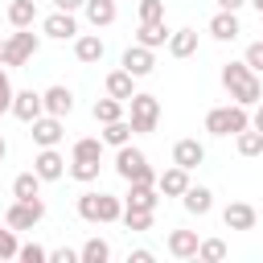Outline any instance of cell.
Instances as JSON below:
<instances>
[{
	"mask_svg": "<svg viewBox=\"0 0 263 263\" xmlns=\"http://www.w3.org/2000/svg\"><path fill=\"white\" fill-rule=\"evenodd\" d=\"M70 160H103V136H82V140H74Z\"/></svg>",
	"mask_w": 263,
	"mask_h": 263,
	"instance_id": "obj_30",
	"label": "cell"
},
{
	"mask_svg": "<svg viewBox=\"0 0 263 263\" xmlns=\"http://www.w3.org/2000/svg\"><path fill=\"white\" fill-rule=\"evenodd\" d=\"M173 58H193L197 53V29H177L168 33V45H164Z\"/></svg>",
	"mask_w": 263,
	"mask_h": 263,
	"instance_id": "obj_24",
	"label": "cell"
},
{
	"mask_svg": "<svg viewBox=\"0 0 263 263\" xmlns=\"http://www.w3.org/2000/svg\"><path fill=\"white\" fill-rule=\"evenodd\" d=\"M8 25L12 29H33L37 25V0H12L8 4Z\"/></svg>",
	"mask_w": 263,
	"mask_h": 263,
	"instance_id": "obj_25",
	"label": "cell"
},
{
	"mask_svg": "<svg viewBox=\"0 0 263 263\" xmlns=\"http://www.w3.org/2000/svg\"><path fill=\"white\" fill-rule=\"evenodd\" d=\"M247 4H255V12H259V16H263V0H247Z\"/></svg>",
	"mask_w": 263,
	"mask_h": 263,
	"instance_id": "obj_48",
	"label": "cell"
},
{
	"mask_svg": "<svg viewBox=\"0 0 263 263\" xmlns=\"http://www.w3.org/2000/svg\"><path fill=\"white\" fill-rule=\"evenodd\" d=\"M16 251H21L16 230H12V226H8V230H0V259H16Z\"/></svg>",
	"mask_w": 263,
	"mask_h": 263,
	"instance_id": "obj_38",
	"label": "cell"
},
{
	"mask_svg": "<svg viewBox=\"0 0 263 263\" xmlns=\"http://www.w3.org/2000/svg\"><path fill=\"white\" fill-rule=\"evenodd\" d=\"M140 21H164V0H140Z\"/></svg>",
	"mask_w": 263,
	"mask_h": 263,
	"instance_id": "obj_40",
	"label": "cell"
},
{
	"mask_svg": "<svg viewBox=\"0 0 263 263\" xmlns=\"http://www.w3.org/2000/svg\"><path fill=\"white\" fill-rule=\"evenodd\" d=\"M12 95H16V90H12V78H8V70L0 66V115L12 111Z\"/></svg>",
	"mask_w": 263,
	"mask_h": 263,
	"instance_id": "obj_39",
	"label": "cell"
},
{
	"mask_svg": "<svg viewBox=\"0 0 263 263\" xmlns=\"http://www.w3.org/2000/svg\"><path fill=\"white\" fill-rule=\"evenodd\" d=\"M222 86H226L230 99L242 103V107L263 103V82H259V74H255L247 62H226V66H222Z\"/></svg>",
	"mask_w": 263,
	"mask_h": 263,
	"instance_id": "obj_1",
	"label": "cell"
},
{
	"mask_svg": "<svg viewBox=\"0 0 263 263\" xmlns=\"http://www.w3.org/2000/svg\"><path fill=\"white\" fill-rule=\"evenodd\" d=\"M12 115H16L21 123H33L37 115H45V99H41L33 86H29V90H16V95H12Z\"/></svg>",
	"mask_w": 263,
	"mask_h": 263,
	"instance_id": "obj_11",
	"label": "cell"
},
{
	"mask_svg": "<svg viewBox=\"0 0 263 263\" xmlns=\"http://www.w3.org/2000/svg\"><path fill=\"white\" fill-rule=\"evenodd\" d=\"M123 99H115V95H107V99H95V107H90V115H95V123H115V119H123Z\"/></svg>",
	"mask_w": 263,
	"mask_h": 263,
	"instance_id": "obj_26",
	"label": "cell"
},
{
	"mask_svg": "<svg viewBox=\"0 0 263 263\" xmlns=\"http://www.w3.org/2000/svg\"><path fill=\"white\" fill-rule=\"evenodd\" d=\"M53 4H58V8H62V12H78V8H82V4H86V0H53Z\"/></svg>",
	"mask_w": 263,
	"mask_h": 263,
	"instance_id": "obj_43",
	"label": "cell"
},
{
	"mask_svg": "<svg viewBox=\"0 0 263 263\" xmlns=\"http://www.w3.org/2000/svg\"><path fill=\"white\" fill-rule=\"evenodd\" d=\"M78 218H82V222H119V218H123V201H119L115 193H95V189H86V193H78Z\"/></svg>",
	"mask_w": 263,
	"mask_h": 263,
	"instance_id": "obj_4",
	"label": "cell"
},
{
	"mask_svg": "<svg viewBox=\"0 0 263 263\" xmlns=\"http://www.w3.org/2000/svg\"><path fill=\"white\" fill-rule=\"evenodd\" d=\"M136 82H140V78H136V74H127V70L119 66V70H111V74H107V82H103V86H107V95H115V99H123V103H127V99L136 95Z\"/></svg>",
	"mask_w": 263,
	"mask_h": 263,
	"instance_id": "obj_22",
	"label": "cell"
},
{
	"mask_svg": "<svg viewBox=\"0 0 263 263\" xmlns=\"http://www.w3.org/2000/svg\"><path fill=\"white\" fill-rule=\"evenodd\" d=\"M164 247H168V255H173V259H197L201 238H197V230H168Z\"/></svg>",
	"mask_w": 263,
	"mask_h": 263,
	"instance_id": "obj_15",
	"label": "cell"
},
{
	"mask_svg": "<svg viewBox=\"0 0 263 263\" xmlns=\"http://www.w3.org/2000/svg\"><path fill=\"white\" fill-rule=\"evenodd\" d=\"M41 33L45 37H53V41H70V37H78V21H74V12H49L45 21H41Z\"/></svg>",
	"mask_w": 263,
	"mask_h": 263,
	"instance_id": "obj_10",
	"label": "cell"
},
{
	"mask_svg": "<svg viewBox=\"0 0 263 263\" xmlns=\"http://www.w3.org/2000/svg\"><path fill=\"white\" fill-rule=\"evenodd\" d=\"M41 99H45V111H49V115H62V119H66V115L74 111V90L62 86V82L49 86V90H41Z\"/></svg>",
	"mask_w": 263,
	"mask_h": 263,
	"instance_id": "obj_19",
	"label": "cell"
},
{
	"mask_svg": "<svg viewBox=\"0 0 263 263\" xmlns=\"http://www.w3.org/2000/svg\"><path fill=\"white\" fill-rule=\"evenodd\" d=\"M4 58H8V41H0V66H4Z\"/></svg>",
	"mask_w": 263,
	"mask_h": 263,
	"instance_id": "obj_47",
	"label": "cell"
},
{
	"mask_svg": "<svg viewBox=\"0 0 263 263\" xmlns=\"http://www.w3.org/2000/svg\"><path fill=\"white\" fill-rule=\"evenodd\" d=\"M16 259H21V263H45V259H49V251H45L41 242H21Z\"/></svg>",
	"mask_w": 263,
	"mask_h": 263,
	"instance_id": "obj_36",
	"label": "cell"
},
{
	"mask_svg": "<svg viewBox=\"0 0 263 263\" xmlns=\"http://www.w3.org/2000/svg\"><path fill=\"white\" fill-rule=\"evenodd\" d=\"M41 218H45V201L41 197H29V201L12 197V205L4 210V226H12V230H33Z\"/></svg>",
	"mask_w": 263,
	"mask_h": 263,
	"instance_id": "obj_6",
	"label": "cell"
},
{
	"mask_svg": "<svg viewBox=\"0 0 263 263\" xmlns=\"http://www.w3.org/2000/svg\"><path fill=\"white\" fill-rule=\"evenodd\" d=\"M251 127H259V132H263V103H255V115H251Z\"/></svg>",
	"mask_w": 263,
	"mask_h": 263,
	"instance_id": "obj_45",
	"label": "cell"
},
{
	"mask_svg": "<svg viewBox=\"0 0 263 263\" xmlns=\"http://www.w3.org/2000/svg\"><path fill=\"white\" fill-rule=\"evenodd\" d=\"M197 259H205V263H218V259H226V242H222V238H201V247H197Z\"/></svg>",
	"mask_w": 263,
	"mask_h": 263,
	"instance_id": "obj_35",
	"label": "cell"
},
{
	"mask_svg": "<svg viewBox=\"0 0 263 263\" xmlns=\"http://www.w3.org/2000/svg\"><path fill=\"white\" fill-rule=\"evenodd\" d=\"M78 255H82V263H107V259H111V242L95 234V238H86V242H82V251H78Z\"/></svg>",
	"mask_w": 263,
	"mask_h": 263,
	"instance_id": "obj_31",
	"label": "cell"
},
{
	"mask_svg": "<svg viewBox=\"0 0 263 263\" xmlns=\"http://www.w3.org/2000/svg\"><path fill=\"white\" fill-rule=\"evenodd\" d=\"M70 177L82 181V185L99 181V160H70Z\"/></svg>",
	"mask_w": 263,
	"mask_h": 263,
	"instance_id": "obj_34",
	"label": "cell"
},
{
	"mask_svg": "<svg viewBox=\"0 0 263 263\" xmlns=\"http://www.w3.org/2000/svg\"><path fill=\"white\" fill-rule=\"evenodd\" d=\"M242 62H247V66H251L255 74H263V37L247 45V53H242Z\"/></svg>",
	"mask_w": 263,
	"mask_h": 263,
	"instance_id": "obj_37",
	"label": "cell"
},
{
	"mask_svg": "<svg viewBox=\"0 0 263 263\" xmlns=\"http://www.w3.org/2000/svg\"><path fill=\"white\" fill-rule=\"evenodd\" d=\"M37 49H41V37H37L33 29H16V33L8 37V58H4V66H25L29 58H37Z\"/></svg>",
	"mask_w": 263,
	"mask_h": 263,
	"instance_id": "obj_7",
	"label": "cell"
},
{
	"mask_svg": "<svg viewBox=\"0 0 263 263\" xmlns=\"http://www.w3.org/2000/svg\"><path fill=\"white\" fill-rule=\"evenodd\" d=\"M156 193H160L156 185H132L127 197H123V205H127V210H156V201H160Z\"/></svg>",
	"mask_w": 263,
	"mask_h": 263,
	"instance_id": "obj_27",
	"label": "cell"
},
{
	"mask_svg": "<svg viewBox=\"0 0 263 263\" xmlns=\"http://www.w3.org/2000/svg\"><path fill=\"white\" fill-rule=\"evenodd\" d=\"M82 12H86V21H90L95 29H107V25H115V16H119L115 0H86Z\"/></svg>",
	"mask_w": 263,
	"mask_h": 263,
	"instance_id": "obj_21",
	"label": "cell"
},
{
	"mask_svg": "<svg viewBox=\"0 0 263 263\" xmlns=\"http://www.w3.org/2000/svg\"><path fill=\"white\" fill-rule=\"evenodd\" d=\"M4 156H8V140L0 136V164H4Z\"/></svg>",
	"mask_w": 263,
	"mask_h": 263,
	"instance_id": "obj_46",
	"label": "cell"
},
{
	"mask_svg": "<svg viewBox=\"0 0 263 263\" xmlns=\"http://www.w3.org/2000/svg\"><path fill=\"white\" fill-rule=\"evenodd\" d=\"M247 0H218V8H226V12H238Z\"/></svg>",
	"mask_w": 263,
	"mask_h": 263,
	"instance_id": "obj_44",
	"label": "cell"
},
{
	"mask_svg": "<svg viewBox=\"0 0 263 263\" xmlns=\"http://www.w3.org/2000/svg\"><path fill=\"white\" fill-rule=\"evenodd\" d=\"M201 160H205V144H201V140L189 136V140H177V144H173V164H181V168L193 173Z\"/></svg>",
	"mask_w": 263,
	"mask_h": 263,
	"instance_id": "obj_16",
	"label": "cell"
},
{
	"mask_svg": "<svg viewBox=\"0 0 263 263\" xmlns=\"http://www.w3.org/2000/svg\"><path fill=\"white\" fill-rule=\"evenodd\" d=\"M132 119H115V123H103V144H111V148H123V144H132Z\"/></svg>",
	"mask_w": 263,
	"mask_h": 263,
	"instance_id": "obj_29",
	"label": "cell"
},
{
	"mask_svg": "<svg viewBox=\"0 0 263 263\" xmlns=\"http://www.w3.org/2000/svg\"><path fill=\"white\" fill-rule=\"evenodd\" d=\"M234 144H238V152H242V156H263V132H259V127L238 132V136H234Z\"/></svg>",
	"mask_w": 263,
	"mask_h": 263,
	"instance_id": "obj_32",
	"label": "cell"
},
{
	"mask_svg": "<svg viewBox=\"0 0 263 263\" xmlns=\"http://www.w3.org/2000/svg\"><path fill=\"white\" fill-rule=\"evenodd\" d=\"M119 66L127 70V74H136V78H148L152 74V66H156V49H148V45H127L123 49V58H119Z\"/></svg>",
	"mask_w": 263,
	"mask_h": 263,
	"instance_id": "obj_9",
	"label": "cell"
},
{
	"mask_svg": "<svg viewBox=\"0 0 263 263\" xmlns=\"http://www.w3.org/2000/svg\"><path fill=\"white\" fill-rule=\"evenodd\" d=\"M181 205H185L189 214H197V218H205V214L214 210V193H210L205 185H189V189L181 193Z\"/></svg>",
	"mask_w": 263,
	"mask_h": 263,
	"instance_id": "obj_20",
	"label": "cell"
},
{
	"mask_svg": "<svg viewBox=\"0 0 263 263\" xmlns=\"http://www.w3.org/2000/svg\"><path fill=\"white\" fill-rule=\"evenodd\" d=\"M136 41H140V45H148V49H160V45H168V29H164V21H140V29H136Z\"/></svg>",
	"mask_w": 263,
	"mask_h": 263,
	"instance_id": "obj_23",
	"label": "cell"
},
{
	"mask_svg": "<svg viewBox=\"0 0 263 263\" xmlns=\"http://www.w3.org/2000/svg\"><path fill=\"white\" fill-rule=\"evenodd\" d=\"M103 53H107V45H103L99 33H78V37H74V58H78V62L95 66V62H103Z\"/></svg>",
	"mask_w": 263,
	"mask_h": 263,
	"instance_id": "obj_18",
	"label": "cell"
},
{
	"mask_svg": "<svg viewBox=\"0 0 263 263\" xmlns=\"http://www.w3.org/2000/svg\"><path fill=\"white\" fill-rule=\"evenodd\" d=\"M29 127H33L29 136H33V144H37V148H58V144H62V136H66L62 115H49V111H45V115H37Z\"/></svg>",
	"mask_w": 263,
	"mask_h": 263,
	"instance_id": "obj_8",
	"label": "cell"
},
{
	"mask_svg": "<svg viewBox=\"0 0 263 263\" xmlns=\"http://www.w3.org/2000/svg\"><path fill=\"white\" fill-rule=\"evenodd\" d=\"M127 230H152V222H156V210H127L123 205V218H119Z\"/></svg>",
	"mask_w": 263,
	"mask_h": 263,
	"instance_id": "obj_33",
	"label": "cell"
},
{
	"mask_svg": "<svg viewBox=\"0 0 263 263\" xmlns=\"http://www.w3.org/2000/svg\"><path fill=\"white\" fill-rule=\"evenodd\" d=\"M242 33V25H238V12H226V8H218L214 16H210V37L214 41H234Z\"/></svg>",
	"mask_w": 263,
	"mask_h": 263,
	"instance_id": "obj_17",
	"label": "cell"
},
{
	"mask_svg": "<svg viewBox=\"0 0 263 263\" xmlns=\"http://www.w3.org/2000/svg\"><path fill=\"white\" fill-rule=\"evenodd\" d=\"M127 263H152V251L148 247H140V251H132V259Z\"/></svg>",
	"mask_w": 263,
	"mask_h": 263,
	"instance_id": "obj_42",
	"label": "cell"
},
{
	"mask_svg": "<svg viewBox=\"0 0 263 263\" xmlns=\"http://www.w3.org/2000/svg\"><path fill=\"white\" fill-rule=\"evenodd\" d=\"M115 173L127 181V185H156V168L148 164V156L132 144L115 148Z\"/></svg>",
	"mask_w": 263,
	"mask_h": 263,
	"instance_id": "obj_3",
	"label": "cell"
},
{
	"mask_svg": "<svg viewBox=\"0 0 263 263\" xmlns=\"http://www.w3.org/2000/svg\"><path fill=\"white\" fill-rule=\"evenodd\" d=\"M12 197L16 201H29V197H41V177L29 168V173H16L12 177Z\"/></svg>",
	"mask_w": 263,
	"mask_h": 263,
	"instance_id": "obj_28",
	"label": "cell"
},
{
	"mask_svg": "<svg viewBox=\"0 0 263 263\" xmlns=\"http://www.w3.org/2000/svg\"><path fill=\"white\" fill-rule=\"evenodd\" d=\"M251 127V107L230 103V107H210L205 111V132L210 136H238Z\"/></svg>",
	"mask_w": 263,
	"mask_h": 263,
	"instance_id": "obj_2",
	"label": "cell"
},
{
	"mask_svg": "<svg viewBox=\"0 0 263 263\" xmlns=\"http://www.w3.org/2000/svg\"><path fill=\"white\" fill-rule=\"evenodd\" d=\"M189 185H193V181H189V168H181V164H168L164 173H156V189H160L164 197H181Z\"/></svg>",
	"mask_w": 263,
	"mask_h": 263,
	"instance_id": "obj_13",
	"label": "cell"
},
{
	"mask_svg": "<svg viewBox=\"0 0 263 263\" xmlns=\"http://www.w3.org/2000/svg\"><path fill=\"white\" fill-rule=\"evenodd\" d=\"M33 173H37L41 181H58V177L66 173V156H62L58 148H41V152L33 156Z\"/></svg>",
	"mask_w": 263,
	"mask_h": 263,
	"instance_id": "obj_12",
	"label": "cell"
},
{
	"mask_svg": "<svg viewBox=\"0 0 263 263\" xmlns=\"http://www.w3.org/2000/svg\"><path fill=\"white\" fill-rule=\"evenodd\" d=\"M49 263H82V255L70 247H58V251H49Z\"/></svg>",
	"mask_w": 263,
	"mask_h": 263,
	"instance_id": "obj_41",
	"label": "cell"
},
{
	"mask_svg": "<svg viewBox=\"0 0 263 263\" xmlns=\"http://www.w3.org/2000/svg\"><path fill=\"white\" fill-rule=\"evenodd\" d=\"M127 119H132V132H156V123H160V99L156 95H144V90H136L132 99H127Z\"/></svg>",
	"mask_w": 263,
	"mask_h": 263,
	"instance_id": "obj_5",
	"label": "cell"
},
{
	"mask_svg": "<svg viewBox=\"0 0 263 263\" xmlns=\"http://www.w3.org/2000/svg\"><path fill=\"white\" fill-rule=\"evenodd\" d=\"M222 222H226V230H255L259 214H255L251 201H230V205L222 210Z\"/></svg>",
	"mask_w": 263,
	"mask_h": 263,
	"instance_id": "obj_14",
	"label": "cell"
}]
</instances>
